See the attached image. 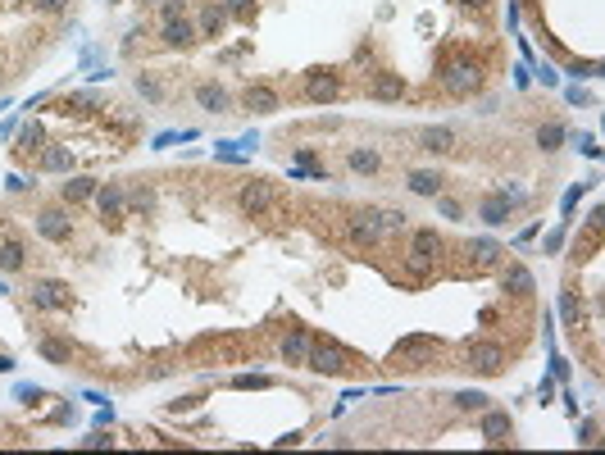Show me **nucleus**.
I'll return each mask as SVG.
<instances>
[{
  "label": "nucleus",
  "mask_w": 605,
  "mask_h": 455,
  "mask_svg": "<svg viewBox=\"0 0 605 455\" xmlns=\"http://www.w3.org/2000/svg\"><path fill=\"white\" fill-rule=\"evenodd\" d=\"M36 232H41V237H51V241H69L73 224H69L64 210H41V214H36Z\"/></svg>",
  "instance_id": "nucleus-9"
},
{
  "label": "nucleus",
  "mask_w": 605,
  "mask_h": 455,
  "mask_svg": "<svg viewBox=\"0 0 605 455\" xmlns=\"http://www.w3.org/2000/svg\"><path fill=\"white\" fill-rule=\"evenodd\" d=\"M32 305H36V310H69L73 291L64 287V282H55V278H41L32 287Z\"/></svg>",
  "instance_id": "nucleus-4"
},
{
  "label": "nucleus",
  "mask_w": 605,
  "mask_h": 455,
  "mask_svg": "<svg viewBox=\"0 0 605 455\" xmlns=\"http://www.w3.org/2000/svg\"><path fill=\"white\" fill-rule=\"evenodd\" d=\"M505 219H510V196L505 191H496V196H487L483 201V224H491V228H501Z\"/></svg>",
  "instance_id": "nucleus-18"
},
{
  "label": "nucleus",
  "mask_w": 605,
  "mask_h": 455,
  "mask_svg": "<svg viewBox=\"0 0 605 455\" xmlns=\"http://www.w3.org/2000/svg\"><path fill=\"white\" fill-rule=\"evenodd\" d=\"M5 291H9V287H5V282H0V296H5Z\"/></svg>",
  "instance_id": "nucleus-45"
},
{
  "label": "nucleus",
  "mask_w": 605,
  "mask_h": 455,
  "mask_svg": "<svg viewBox=\"0 0 605 455\" xmlns=\"http://www.w3.org/2000/svg\"><path fill=\"white\" fill-rule=\"evenodd\" d=\"M0 269H5V274H19V269H23V246L19 241L0 246Z\"/></svg>",
  "instance_id": "nucleus-27"
},
{
  "label": "nucleus",
  "mask_w": 605,
  "mask_h": 455,
  "mask_svg": "<svg viewBox=\"0 0 605 455\" xmlns=\"http://www.w3.org/2000/svg\"><path fill=\"white\" fill-rule=\"evenodd\" d=\"M351 237L355 241H378L382 237V219H378V210H360L351 219Z\"/></svg>",
  "instance_id": "nucleus-12"
},
{
  "label": "nucleus",
  "mask_w": 605,
  "mask_h": 455,
  "mask_svg": "<svg viewBox=\"0 0 605 455\" xmlns=\"http://www.w3.org/2000/svg\"><path fill=\"white\" fill-rule=\"evenodd\" d=\"M437 351H441L437 337L414 333V337H401V341H396V351H391V364H428Z\"/></svg>",
  "instance_id": "nucleus-3"
},
{
  "label": "nucleus",
  "mask_w": 605,
  "mask_h": 455,
  "mask_svg": "<svg viewBox=\"0 0 605 455\" xmlns=\"http://www.w3.org/2000/svg\"><path fill=\"white\" fill-rule=\"evenodd\" d=\"M441 87L451 96H474L483 87V64H478V59H451L446 73H441Z\"/></svg>",
  "instance_id": "nucleus-1"
},
{
  "label": "nucleus",
  "mask_w": 605,
  "mask_h": 455,
  "mask_svg": "<svg viewBox=\"0 0 605 455\" xmlns=\"http://www.w3.org/2000/svg\"><path fill=\"white\" fill-rule=\"evenodd\" d=\"M82 446H109V437L105 433H91V437H82Z\"/></svg>",
  "instance_id": "nucleus-42"
},
{
  "label": "nucleus",
  "mask_w": 605,
  "mask_h": 455,
  "mask_svg": "<svg viewBox=\"0 0 605 455\" xmlns=\"http://www.w3.org/2000/svg\"><path fill=\"white\" fill-rule=\"evenodd\" d=\"M96 205H101L105 224H109V219H119L123 214V187H114V182H109V187H96Z\"/></svg>",
  "instance_id": "nucleus-17"
},
{
  "label": "nucleus",
  "mask_w": 605,
  "mask_h": 455,
  "mask_svg": "<svg viewBox=\"0 0 605 455\" xmlns=\"http://www.w3.org/2000/svg\"><path fill=\"white\" fill-rule=\"evenodd\" d=\"M32 5H36V9H46V14H59V9H64L69 0H32Z\"/></svg>",
  "instance_id": "nucleus-39"
},
{
  "label": "nucleus",
  "mask_w": 605,
  "mask_h": 455,
  "mask_svg": "<svg viewBox=\"0 0 605 455\" xmlns=\"http://www.w3.org/2000/svg\"><path fill=\"white\" fill-rule=\"evenodd\" d=\"M501 287L510 291V296H528V291H533V274H528L524 264H510V269L501 274Z\"/></svg>",
  "instance_id": "nucleus-14"
},
{
  "label": "nucleus",
  "mask_w": 605,
  "mask_h": 455,
  "mask_svg": "<svg viewBox=\"0 0 605 455\" xmlns=\"http://www.w3.org/2000/svg\"><path fill=\"white\" fill-rule=\"evenodd\" d=\"M537 78H541V82H546V87H555V82H560V73H555V69L546 64V69H541V73H537Z\"/></svg>",
  "instance_id": "nucleus-40"
},
{
  "label": "nucleus",
  "mask_w": 605,
  "mask_h": 455,
  "mask_svg": "<svg viewBox=\"0 0 605 455\" xmlns=\"http://www.w3.org/2000/svg\"><path fill=\"white\" fill-rule=\"evenodd\" d=\"M159 41H164V46H173V51H178V46H191V41H196L191 19H169L164 28H159Z\"/></svg>",
  "instance_id": "nucleus-11"
},
{
  "label": "nucleus",
  "mask_w": 605,
  "mask_h": 455,
  "mask_svg": "<svg viewBox=\"0 0 605 455\" xmlns=\"http://www.w3.org/2000/svg\"><path fill=\"white\" fill-rule=\"evenodd\" d=\"M232 387H269V378L264 374H237V378H232Z\"/></svg>",
  "instance_id": "nucleus-35"
},
{
  "label": "nucleus",
  "mask_w": 605,
  "mask_h": 455,
  "mask_svg": "<svg viewBox=\"0 0 605 455\" xmlns=\"http://www.w3.org/2000/svg\"><path fill=\"white\" fill-rule=\"evenodd\" d=\"M86 196H96V182L91 178H69L64 182V201L78 205V201H86Z\"/></svg>",
  "instance_id": "nucleus-25"
},
{
  "label": "nucleus",
  "mask_w": 605,
  "mask_h": 455,
  "mask_svg": "<svg viewBox=\"0 0 605 455\" xmlns=\"http://www.w3.org/2000/svg\"><path fill=\"white\" fill-rule=\"evenodd\" d=\"M159 14H164V23H169V19H187V0H164V9H159Z\"/></svg>",
  "instance_id": "nucleus-34"
},
{
  "label": "nucleus",
  "mask_w": 605,
  "mask_h": 455,
  "mask_svg": "<svg viewBox=\"0 0 605 455\" xmlns=\"http://www.w3.org/2000/svg\"><path fill=\"white\" fill-rule=\"evenodd\" d=\"M560 141H564L560 123H541V128H537V146H541V151H560Z\"/></svg>",
  "instance_id": "nucleus-26"
},
{
  "label": "nucleus",
  "mask_w": 605,
  "mask_h": 455,
  "mask_svg": "<svg viewBox=\"0 0 605 455\" xmlns=\"http://www.w3.org/2000/svg\"><path fill=\"white\" fill-rule=\"evenodd\" d=\"M469 255H474V260H478V264H483V269H487V264H496V255H501V246H496V241H491V237H478V241H469Z\"/></svg>",
  "instance_id": "nucleus-23"
},
{
  "label": "nucleus",
  "mask_w": 605,
  "mask_h": 455,
  "mask_svg": "<svg viewBox=\"0 0 605 455\" xmlns=\"http://www.w3.org/2000/svg\"><path fill=\"white\" fill-rule=\"evenodd\" d=\"M419 141H424L428 155H451V151H455V132H451V128H428Z\"/></svg>",
  "instance_id": "nucleus-16"
},
{
  "label": "nucleus",
  "mask_w": 605,
  "mask_h": 455,
  "mask_svg": "<svg viewBox=\"0 0 605 455\" xmlns=\"http://www.w3.org/2000/svg\"><path fill=\"white\" fill-rule=\"evenodd\" d=\"M224 9L237 14V19H251V0H224Z\"/></svg>",
  "instance_id": "nucleus-36"
},
{
  "label": "nucleus",
  "mask_w": 605,
  "mask_h": 455,
  "mask_svg": "<svg viewBox=\"0 0 605 455\" xmlns=\"http://www.w3.org/2000/svg\"><path fill=\"white\" fill-rule=\"evenodd\" d=\"M196 105L209 109V114H224V109H228V91L219 87V82H201V87H196Z\"/></svg>",
  "instance_id": "nucleus-13"
},
{
  "label": "nucleus",
  "mask_w": 605,
  "mask_h": 455,
  "mask_svg": "<svg viewBox=\"0 0 605 455\" xmlns=\"http://www.w3.org/2000/svg\"><path fill=\"white\" fill-rule=\"evenodd\" d=\"M310 333H305V328H291L287 337H282V360L287 364H305V355H310Z\"/></svg>",
  "instance_id": "nucleus-10"
},
{
  "label": "nucleus",
  "mask_w": 605,
  "mask_h": 455,
  "mask_svg": "<svg viewBox=\"0 0 605 455\" xmlns=\"http://www.w3.org/2000/svg\"><path fill=\"white\" fill-rule=\"evenodd\" d=\"M460 5H469V9H487L491 0H460Z\"/></svg>",
  "instance_id": "nucleus-43"
},
{
  "label": "nucleus",
  "mask_w": 605,
  "mask_h": 455,
  "mask_svg": "<svg viewBox=\"0 0 605 455\" xmlns=\"http://www.w3.org/2000/svg\"><path fill=\"white\" fill-rule=\"evenodd\" d=\"M401 91H405L401 73H374V96L378 101H401Z\"/></svg>",
  "instance_id": "nucleus-19"
},
{
  "label": "nucleus",
  "mask_w": 605,
  "mask_h": 455,
  "mask_svg": "<svg viewBox=\"0 0 605 455\" xmlns=\"http://www.w3.org/2000/svg\"><path fill=\"white\" fill-rule=\"evenodd\" d=\"M241 210L246 214H269L274 210V187H269V182H246L241 187Z\"/></svg>",
  "instance_id": "nucleus-8"
},
{
  "label": "nucleus",
  "mask_w": 605,
  "mask_h": 455,
  "mask_svg": "<svg viewBox=\"0 0 605 455\" xmlns=\"http://www.w3.org/2000/svg\"><path fill=\"white\" fill-rule=\"evenodd\" d=\"M241 105L255 109V114H269V109H278V91H274V87H246Z\"/></svg>",
  "instance_id": "nucleus-15"
},
{
  "label": "nucleus",
  "mask_w": 605,
  "mask_h": 455,
  "mask_svg": "<svg viewBox=\"0 0 605 455\" xmlns=\"http://www.w3.org/2000/svg\"><path fill=\"white\" fill-rule=\"evenodd\" d=\"M455 405H460V410H487V396H483V391H460Z\"/></svg>",
  "instance_id": "nucleus-32"
},
{
  "label": "nucleus",
  "mask_w": 605,
  "mask_h": 455,
  "mask_svg": "<svg viewBox=\"0 0 605 455\" xmlns=\"http://www.w3.org/2000/svg\"><path fill=\"white\" fill-rule=\"evenodd\" d=\"M9 369H14V360H9V355H0V374H9Z\"/></svg>",
  "instance_id": "nucleus-44"
},
{
  "label": "nucleus",
  "mask_w": 605,
  "mask_h": 455,
  "mask_svg": "<svg viewBox=\"0 0 605 455\" xmlns=\"http://www.w3.org/2000/svg\"><path fill=\"white\" fill-rule=\"evenodd\" d=\"M483 437L487 441H505V437H510V414H505V410H487L483 414Z\"/></svg>",
  "instance_id": "nucleus-20"
},
{
  "label": "nucleus",
  "mask_w": 605,
  "mask_h": 455,
  "mask_svg": "<svg viewBox=\"0 0 605 455\" xmlns=\"http://www.w3.org/2000/svg\"><path fill=\"white\" fill-rule=\"evenodd\" d=\"M137 91L146 96V101H164V87H159L151 73H141V78H137Z\"/></svg>",
  "instance_id": "nucleus-31"
},
{
  "label": "nucleus",
  "mask_w": 605,
  "mask_h": 455,
  "mask_svg": "<svg viewBox=\"0 0 605 455\" xmlns=\"http://www.w3.org/2000/svg\"><path fill=\"white\" fill-rule=\"evenodd\" d=\"M36 351H41L51 364H69V346H64V341H55V337H41V341H36Z\"/></svg>",
  "instance_id": "nucleus-28"
},
{
  "label": "nucleus",
  "mask_w": 605,
  "mask_h": 455,
  "mask_svg": "<svg viewBox=\"0 0 605 455\" xmlns=\"http://www.w3.org/2000/svg\"><path fill=\"white\" fill-rule=\"evenodd\" d=\"M569 73H574V78H591V73H601V64H596V59H587V64L578 59V64H574Z\"/></svg>",
  "instance_id": "nucleus-37"
},
{
  "label": "nucleus",
  "mask_w": 605,
  "mask_h": 455,
  "mask_svg": "<svg viewBox=\"0 0 605 455\" xmlns=\"http://www.w3.org/2000/svg\"><path fill=\"white\" fill-rule=\"evenodd\" d=\"M224 23H228V9L224 5H205L201 9V36H219V32H224Z\"/></svg>",
  "instance_id": "nucleus-22"
},
{
  "label": "nucleus",
  "mask_w": 605,
  "mask_h": 455,
  "mask_svg": "<svg viewBox=\"0 0 605 455\" xmlns=\"http://www.w3.org/2000/svg\"><path fill=\"white\" fill-rule=\"evenodd\" d=\"M41 169H46V174H69V169H73V151H69V146H51V151L41 155Z\"/></svg>",
  "instance_id": "nucleus-21"
},
{
  "label": "nucleus",
  "mask_w": 605,
  "mask_h": 455,
  "mask_svg": "<svg viewBox=\"0 0 605 455\" xmlns=\"http://www.w3.org/2000/svg\"><path fill=\"white\" fill-rule=\"evenodd\" d=\"M346 364H351V355H346V346H337V341H328V337H314V341H310V355H305V369H314V374H341Z\"/></svg>",
  "instance_id": "nucleus-2"
},
{
  "label": "nucleus",
  "mask_w": 605,
  "mask_h": 455,
  "mask_svg": "<svg viewBox=\"0 0 605 455\" xmlns=\"http://www.w3.org/2000/svg\"><path fill=\"white\" fill-rule=\"evenodd\" d=\"M437 210H441V214H446V219H460V205H455V201H441V205H437Z\"/></svg>",
  "instance_id": "nucleus-41"
},
{
  "label": "nucleus",
  "mask_w": 605,
  "mask_h": 455,
  "mask_svg": "<svg viewBox=\"0 0 605 455\" xmlns=\"http://www.w3.org/2000/svg\"><path fill=\"white\" fill-rule=\"evenodd\" d=\"M19 141H23V151H28V155H36V151H41V128H32V123H28V128L19 132Z\"/></svg>",
  "instance_id": "nucleus-33"
},
{
  "label": "nucleus",
  "mask_w": 605,
  "mask_h": 455,
  "mask_svg": "<svg viewBox=\"0 0 605 455\" xmlns=\"http://www.w3.org/2000/svg\"><path fill=\"white\" fill-rule=\"evenodd\" d=\"M378 164H382L378 151H351V169H355V174H374Z\"/></svg>",
  "instance_id": "nucleus-29"
},
{
  "label": "nucleus",
  "mask_w": 605,
  "mask_h": 455,
  "mask_svg": "<svg viewBox=\"0 0 605 455\" xmlns=\"http://www.w3.org/2000/svg\"><path fill=\"white\" fill-rule=\"evenodd\" d=\"M437 251H441V237L432 228L414 232V237H410V269H414V274H424V269L437 260Z\"/></svg>",
  "instance_id": "nucleus-5"
},
{
  "label": "nucleus",
  "mask_w": 605,
  "mask_h": 455,
  "mask_svg": "<svg viewBox=\"0 0 605 455\" xmlns=\"http://www.w3.org/2000/svg\"><path fill=\"white\" fill-rule=\"evenodd\" d=\"M560 310H564V319H569V324L578 319V301H574V291H564V296H560Z\"/></svg>",
  "instance_id": "nucleus-38"
},
{
  "label": "nucleus",
  "mask_w": 605,
  "mask_h": 455,
  "mask_svg": "<svg viewBox=\"0 0 605 455\" xmlns=\"http://www.w3.org/2000/svg\"><path fill=\"white\" fill-rule=\"evenodd\" d=\"M337 78H332L328 69H314V73H305V96H310L314 105H328V101H337Z\"/></svg>",
  "instance_id": "nucleus-7"
},
{
  "label": "nucleus",
  "mask_w": 605,
  "mask_h": 455,
  "mask_svg": "<svg viewBox=\"0 0 605 455\" xmlns=\"http://www.w3.org/2000/svg\"><path fill=\"white\" fill-rule=\"evenodd\" d=\"M469 364L478 369V374H501L505 369V351L496 341H469Z\"/></svg>",
  "instance_id": "nucleus-6"
},
{
  "label": "nucleus",
  "mask_w": 605,
  "mask_h": 455,
  "mask_svg": "<svg viewBox=\"0 0 605 455\" xmlns=\"http://www.w3.org/2000/svg\"><path fill=\"white\" fill-rule=\"evenodd\" d=\"M378 219H382V237H391V232L405 228V214L401 210H378Z\"/></svg>",
  "instance_id": "nucleus-30"
},
{
  "label": "nucleus",
  "mask_w": 605,
  "mask_h": 455,
  "mask_svg": "<svg viewBox=\"0 0 605 455\" xmlns=\"http://www.w3.org/2000/svg\"><path fill=\"white\" fill-rule=\"evenodd\" d=\"M410 191L414 196H437L441 191V178L428 174V169H419V174H410Z\"/></svg>",
  "instance_id": "nucleus-24"
}]
</instances>
